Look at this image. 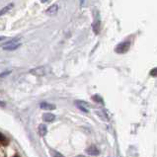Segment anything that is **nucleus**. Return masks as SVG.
Returning a JSON list of instances; mask_svg holds the SVG:
<instances>
[{
  "label": "nucleus",
  "instance_id": "nucleus-1",
  "mask_svg": "<svg viewBox=\"0 0 157 157\" xmlns=\"http://www.w3.org/2000/svg\"><path fill=\"white\" fill-rule=\"evenodd\" d=\"M129 48H131V42L124 41L117 44L115 48V52L119 53V55H124V53H127L129 51Z\"/></svg>",
  "mask_w": 157,
  "mask_h": 157
},
{
  "label": "nucleus",
  "instance_id": "nucleus-2",
  "mask_svg": "<svg viewBox=\"0 0 157 157\" xmlns=\"http://www.w3.org/2000/svg\"><path fill=\"white\" fill-rule=\"evenodd\" d=\"M18 41H19L18 39H14V40H12V41H10V42H7L5 44H2V48L4 51H15V50L19 48L22 46V44L18 43Z\"/></svg>",
  "mask_w": 157,
  "mask_h": 157
},
{
  "label": "nucleus",
  "instance_id": "nucleus-3",
  "mask_svg": "<svg viewBox=\"0 0 157 157\" xmlns=\"http://www.w3.org/2000/svg\"><path fill=\"white\" fill-rule=\"evenodd\" d=\"M50 70H51L50 67L44 65V66H39V67H36L34 69H31L30 73L36 76H44L50 72Z\"/></svg>",
  "mask_w": 157,
  "mask_h": 157
},
{
  "label": "nucleus",
  "instance_id": "nucleus-4",
  "mask_svg": "<svg viewBox=\"0 0 157 157\" xmlns=\"http://www.w3.org/2000/svg\"><path fill=\"white\" fill-rule=\"evenodd\" d=\"M75 105L78 108L79 110H81L84 113H89V109H88V104H86L84 101H75Z\"/></svg>",
  "mask_w": 157,
  "mask_h": 157
},
{
  "label": "nucleus",
  "instance_id": "nucleus-5",
  "mask_svg": "<svg viewBox=\"0 0 157 157\" xmlns=\"http://www.w3.org/2000/svg\"><path fill=\"white\" fill-rule=\"evenodd\" d=\"M95 114L99 117L100 120L102 121H105V122H109L110 121V118H109V116H108V114L106 113L105 111H101V110H98L95 112Z\"/></svg>",
  "mask_w": 157,
  "mask_h": 157
},
{
  "label": "nucleus",
  "instance_id": "nucleus-6",
  "mask_svg": "<svg viewBox=\"0 0 157 157\" xmlns=\"http://www.w3.org/2000/svg\"><path fill=\"white\" fill-rule=\"evenodd\" d=\"M40 108L44 111H53L56 109V107L55 105L50 104V103H41L40 104Z\"/></svg>",
  "mask_w": 157,
  "mask_h": 157
},
{
  "label": "nucleus",
  "instance_id": "nucleus-7",
  "mask_svg": "<svg viewBox=\"0 0 157 157\" xmlns=\"http://www.w3.org/2000/svg\"><path fill=\"white\" fill-rule=\"evenodd\" d=\"M43 120L46 123H52L56 120V116L52 113H44L43 115Z\"/></svg>",
  "mask_w": 157,
  "mask_h": 157
},
{
  "label": "nucleus",
  "instance_id": "nucleus-8",
  "mask_svg": "<svg viewBox=\"0 0 157 157\" xmlns=\"http://www.w3.org/2000/svg\"><path fill=\"white\" fill-rule=\"evenodd\" d=\"M57 11H58V6L56 4H53V5L48 8V10L46 12H47V14H48L50 16H55L57 13Z\"/></svg>",
  "mask_w": 157,
  "mask_h": 157
},
{
  "label": "nucleus",
  "instance_id": "nucleus-9",
  "mask_svg": "<svg viewBox=\"0 0 157 157\" xmlns=\"http://www.w3.org/2000/svg\"><path fill=\"white\" fill-rule=\"evenodd\" d=\"M86 152L89 154V155H93V156H95V155H99V150H98V148L95 146V145H91V146H89L88 148L86 149Z\"/></svg>",
  "mask_w": 157,
  "mask_h": 157
},
{
  "label": "nucleus",
  "instance_id": "nucleus-10",
  "mask_svg": "<svg viewBox=\"0 0 157 157\" xmlns=\"http://www.w3.org/2000/svg\"><path fill=\"white\" fill-rule=\"evenodd\" d=\"M38 129H39V133H40V136H47L48 128H47L46 124H40Z\"/></svg>",
  "mask_w": 157,
  "mask_h": 157
},
{
  "label": "nucleus",
  "instance_id": "nucleus-11",
  "mask_svg": "<svg viewBox=\"0 0 157 157\" xmlns=\"http://www.w3.org/2000/svg\"><path fill=\"white\" fill-rule=\"evenodd\" d=\"M14 6V4L13 3H11V4H9V5H7V6H5L3 9H1V10H0V16H2V15H4V14H6V13L10 10V9Z\"/></svg>",
  "mask_w": 157,
  "mask_h": 157
},
{
  "label": "nucleus",
  "instance_id": "nucleus-12",
  "mask_svg": "<svg viewBox=\"0 0 157 157\" xmlns=\"http://www.w3.org/2000/svg\"><path fill=\"white\" fill-rule=\"evenodd\" d=\"M9 143V140H8V138L4 136L3 133L0 132V144H2V145H7Z\"/></svg>",
  "mask_w": 157,
  "mask_h": 157
},
{
  "label": "nucleus",
  "instance_id": "nucleus-13",
  "mask_svg": "<svg viewBox=\"0 0 157 157\" xmlns=\"http://www.w3.org/2000/svg\"><path fill=\"white\" fill-rule=\"evenodd\" d=\"M93 31L96 35L99 34V32H100V21L99 20L93 24Z\"/></svg>",
  "mask_w": 157,
  "mask_h": 157
},
{
  "label": "nucleus",
  "instance_id": "nucleus-14",
  "mask_svg": "<svg viewBox=\"0 0 157 157\" xmlns=\"http://www.w3.org/2000/svg\"><path fill=\"white\" fill-rule=\"evenodd\" d=\"M92 100L96 103H99L101 105H104V100L102 99V97L99 96V95H93L92 96Z\"/></svg>",
  "mask_w": 157,
  "mask_h": 157
},
{
  "label": "nucleus",
  "instance_id": "nucleus-15",
  "mask_svg": "<svg viewBox=\"0 0 157 157\" xmlns=\"http://www.w3.org/2000/svg\"><path fill=\"white\" fill-rule=\"evenodd\" d=\"M9 74H11V71H4L3 73H0V77H5V76L9 75Z\"/></svg>",
  "mask_w": 157,
  "mask_h": 157
},
{
  "label": "nucleus",
  "instance_id": "nucleus-16",
  "mask_svg": "<svg viewBox=\"0 0 157 157\" xmlns=\"http://www.w3.org/2000/svg\"><path fill=\"white\" fill-rule=\"evenodd\" d=\"M156 71H157V69L156 68H153V69L150 71V75H152L153 77H155V76H156Z\"/></svg>",
  "mask_w": 157,
  "mask_h": 157
},
{
  "label": "nucleus",
  "instance_id": "nucleus-17",
  "mask_svg": "<svg viewBox=\"0 0 157 157\" xmlns=\"http://www.w3.org/2000/svg\"><path fill=\"white\" fill-rule=\"evenodd\" d=\"M6 39V37H4V36H1L0 37V41H3V40H5Z\"/></svg>",
  "mask_w": 157,
  "mask_h": 157
},
{
  "label": "nucleus",
  "instance_id": "nucleus-18",
  "mask_svg": "<svg viewBox=\"0 0 157 157\" xmlns=\"http://www.w3.org/2000/svg\"><path fill=\"white\" fill-rule=\"evenodd\" d=\"M0 106L4 107V106H5V103H4V102H0Z\"/></svg>",
  "mask_w": 157,
  "mask_h": 157
},
{
  "label": "nucleus",
  "instance_id": "nucleus-19",
  "mask_svg": "<svg viewBox=\"0 0 157 157\" xmlns=\"http://www.w3.org/2000/svg\"><path fill=\"white\" fill-rule=\"evenodd\" d=\"M41 1H42L43 3H46V2L48 1V0H41Z\"/></svg>",
  "mask_w": 157,
  "mask_h": 157
}]
</instances>
